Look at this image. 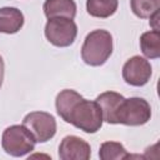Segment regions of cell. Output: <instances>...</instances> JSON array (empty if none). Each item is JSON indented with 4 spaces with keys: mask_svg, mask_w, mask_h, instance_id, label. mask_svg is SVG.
<instances>
[{
    "mask_svg": "<svg viewBox=\"0 0 160 160\" xmlns=\"http://www.w3.org/2000/svg\"><path fill=\"white\" fill-rule=\"evenodd\" d=\"M112 52V36L108 30L96 29L89 32L81 46V59L90 66L106 62Z\"/></svg>",
    "mask_w": 160,
    "mask_h": 160,
    "instance_id": "1",
    "label": "cell"
},
{
    "mask_svg": "<svg viewBox=\"0 0 160 160\" xmlns=\"http://www.w3.org/2000/svg\"><path fill=\"white\" fill-rule=\"evenodd\" d=\"M102 121L101 109L98 102L84 98L75 102L66 119V122L72 124L75 128L88 134H94L100 130Z\"/></svg>",
    "mask_w": 160,
    "mask_h": 160,
    "instance_id": "2",
    "label": "cell"
},
{
    "mask_svg": "<svg viewBox=\"0 0 160 160\" xmlns=\"http://www.w3.org/2000/svg\"><path fill=\"white\" fill-rule=\"evenodd\" d=\"M35 139L30 131L21 125H11L6 128L1 136V146L4 151L11 156H25L35 148Z\"/></svg>",
    "mask_w": 160,
    "mask_h": 160,
    "instance_id": "3",
    "label": "cell"
},
{
    "mask_svg": "<svg viewBox=\"0 0 160 160\" xmlns=\"http://www.w3.org/2000/svg\"><path fill=\"white\" fill-rule=\"evenodd\" d=\"M151 118L150 104L142 98L124 99L116 112V124L139 126L146 124Z\"/></svg>",
    "mask_w": 160,
    "mask_h": 160,
    "instance_id": "4",
    "label": "cell"
},
{
    "mask_svg": "<svg viewBox=\"0 0 160 160\" xmlns=\"http://www.w3.org/2000/svg\"><path fill=\"white\" fill-rule=\"evenodd\" d=\"M78 35V26L72 19L51 18L45 25V36L48 41L58 48L70 46Z\"/></svg>",
    "mask_w": 160,
    "mask_h": 160,
    "instance_id": "5",
    "label": "cell"
},
{
    "mask_svg": "<svg viewBox=\"0 0 160 160\" xmlns=\"http://www.w3.org/2000/svg\"><path fill=\"white\" fill-rule=\"evenodd\" d=\"M22 125L30 131L36 142H46L56 132V120L46 111H31L24 120Z\"/></svg>",
    "mask_w": 160,
    "mask_h": 160,
    "instance_id": "6",
    "label": "cell"
},
{
    "mask_svg": "<svg viewBox=\"0 0 160 160\" xmlns=\"http://www.w3.org/2000/svg\"><path fill=\"white\" fill-rule=\"evenodd\" d=\"M152 74L150 62L139 55L130 58L122 66V78L131 86H144Z\"/></svg>",
    "mask_w": 160,
    "mask_h": 160,
    "instance_id": "7",
    "label": "cell"
},
{
    "mask_svg": "<svg viewBox=\"0 0 160 160\" xmlns=\"http://www.w3.org/2000/svg\"><path fill=\"white\" fill-rule=\"evenodd\" d=\"M91 155V148L84 139L68 135L59 145V158L61 160H89Z\"/></svg>",
    "mask_w": 160,
    "mask_h": 160,
    "instance_id": "8",
    "label": "cell"
},
{
    "mask_svg": "<svg viewBox=\"0 0 160 160\" xmlns=\"http://www.w3.org/2000/svg\"><path fill=\"white\" fill-rule=\"evenodd\" d=\"M124 99L125 98L121 94L115 91H105L95 99V101L101 109L104 121L109 124H116V112Z\"/></svg>",
    "mask_w": 160,
    "mask_h": 160,
    "instance_id": "9",
    "label": "cell"
},
{
    "mask_svg": "<svg viewBox=\"0 0 160 160\" xmlns=\"http://www.w3.org/2000/svg\"><path fill=\"white\" fill-rule=\"evenodd\" d=\"M44 14L48 19L68 18L74 19L76 15V4L74 0H45Z\"/></svg>",
    "mask_w": 160,
    "mask_h": 160,
    "instance_id": "10",
    "label": "cell"
},
{
    "mask_svg": "<svg viewBox=\"0 0 160 160\" xmlns=\"http://www.w3.org/2000/svg\"><path fill=\"white\" fill-rule=\"evenodd\" d=\"M24 25V15L18 8H1L0 9V32L15 34Z\"/></svg>",
    "mask_w": 160,
    "mask_h": 160,
    "instance_id": "11",
    "label": "cell"
},
{
    "mask_svg": "<svg viewBox=\"0 0 160 160\" xmlns=\"http://www.w3.org/2000/svg\"><path fill=\"white\" fill-rule=\"evenodd\" d=\"M82 96L76 92L75 90H71V89H65L62 91H60L56 96V100H55V106H56V111L59 114V116L66 121L68 119V115L70 112V110L72 109V106L75 105V102L78 100H80Z\"/></svg>",
    "mask_w": 160,
    "mask_h": 160,
    "instance_id": "12",
    "label": "cell"
},
{
    "mask_svg": "<svg viewBox=\"0 0 160 160\" xmlns=\"http://www.w3.org/2000/svg\"><path fill=\"white\" fill-rule=\"evenodd\" d=\"M118 0H86L88 14L94 18L106 19L118 10Z\"/></svg>",
    "mask_w": 160,
    "mask_h": 160,
    "instance_id": "13",
    "label": "cell"
},
{
    "mask_svg": "<svg viewBox=\"0 0 160 160\" xmlns=\"http://www.w3.org/2000/svg\"><path fill=\"white\" fill-rule=\"evenodd\" d=\"M140 49L148 59H158L160 56V32L150 30L140 36Z\"/></svg>",
    "mask_w": 160,
    "mask_h": 160,
    "instance_id": "14",
    "label": "cell"
},
{
    "mask_svg": "<svg viewBox=\"0 0 160 160\" xmlns=\"http://www.w3.org/2000/svg\"><path fill=\"white\" fill-rule=\"evenodd\" d=\"M99 156L101 160H122L129 159L131 155L125 150L122 144L118 141H105L100 145Z\"/></svg>",
    "mask_w": 160,
    "mask_h": 160,
    "instance_id": "15",
    "label": "cell"
},
{
    "mask_svg": "<svg viewBox=\"0 0 160 160\" xmlns=\"http://www.w3.org/2000/svg\"><path fill=\"white\" fill-rule=\"evenodd\" d=\"M132 12L140 19H149L159 11V0H130Z\"/></svg>",
    "mask_w": 160,
    "mask_h": 160,
    "instance_id": "16",
    "label": "cell"
},
{
    "mask_svg": "<svg viewBox=\"0 0 160 160\" xmlns=\"http://www.w3.org/2000/svg\"><path fill=\"white\" fill-rule=\"evenodd\" d=\"M150 25L154 28L152 30H159V26H158V19H159V11H156L155 14H152L150 18Z\"/></svg>",
    "mask_w": 160,
    "mask_h": 160,
    "instance_id": "17",
    "label": "cell"
},
{
    "mask_svg": "<svg viewBox=\"0 0 160 160\" xmlns=\"http://www.w3.org/2000/svg\"><path fill=\"white\" fill-rule=\"evenodd\" d=\"M4 68H5L4 60H2V58H1V55H0V88H1L2 80H4Z\"/></svg>",
    "mask_w": 160,
    "mask_h": 160,
    "instance_id": "18",
    "label": "cell"
}]
</instances>
